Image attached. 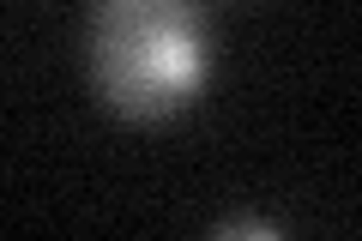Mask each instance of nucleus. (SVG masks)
Instances as JSON below:
<instances>
[{
	"label": "nucleus",
	"instance_id": "obj_1",
	"mask_svg": "<svg viewBox=\"0 0 362 241\" xmlns=\"http://www.w3.org/2000/svg\"><path fill=\"white\" fill-rule=\"evenodd\" d=\"M90 85L127 121H163L199 102L211 78V30L199 0H97Z\"/></svg>",
	"mask_w": 362,
	"mask_h": 241
},
{
	"label": "nucleus",
	"instance_id": "obj_2",
	"mask_svg": "<svg viewBox=\"0 0 362 241\" xmlns=\"http://www.w3.org/2000/svg\"><path fill=\"white\" fill-rule=\"evenodd\" d=\"M218 235H278V229L254 223V217H230V223H218Z\"/></svg>",
	"mask_w": 362,
	"mask_h": 241
}]
</instances>
